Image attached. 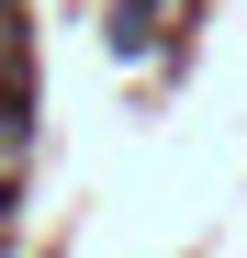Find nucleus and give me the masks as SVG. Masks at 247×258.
<instances>
[{
    "instance_id": "obj_1",
    "label": "nucleus",
    "mask_w": 247,
    "mask_h": 258,
    "mask_svg": "<svg viewBox=\"0 0 247 258\" xmlns=\"http://www.w3.org/2000/svg\"><path fill=\"white\" fill-rule=\"evenodd\" d=\"M0 79H12V34H0Z\"/></svg>"
}]
</instances>
